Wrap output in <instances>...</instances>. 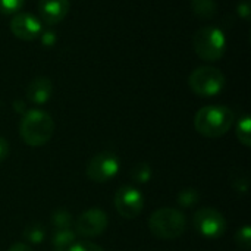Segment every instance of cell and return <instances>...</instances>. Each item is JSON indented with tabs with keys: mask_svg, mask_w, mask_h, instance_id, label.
I'll return each instance as SVG.
<instances>
[{
	"mask_svg": "<svg viewBox=\"0 0 251 251\" xmlns=\"http://www.w3.org/2000/svg\"><path fill=\"white\" fill-rule=\"evenodd\" d=\"M234 119V112L225 106H204L194 116V128L203 137L219 138L231 129Z\"/></svg>",
	"mask_w": 251,
	"mask_h": 251,
	"instance_id": "obj_1",
	"label": "cell"
},
{
	"mask_svg": "<svg viewBox=\"0 0 251 251\" xmlns=\"http://www.w3.org/2000/svg\"><path fill=\"white\" fill-rule=\"evenodd\" d=\"M54 132L53 118L40 109H31L24 113L19 124V134L25 144L31 147H41L47 144Z\"/></svg>",
	"mask_w": 251,
	"mask_h": 251,
	"instance_id": "obj_2",
	"label": "cell"
},
{
	"mask_svg": "<svg viewBox=\"0 0 251 251\" xmlns=\"http://www.w3.org/2000/svg\"><path fill=\"white\" fill-rule=\"evenodd\" d=\"M149 229L159 240H176L187 229V221L182 212L163 207L149 218Z\"/></svg>",
	"mask_w": 251,
	"mask_h": 251,
	"instance_id": "obj_3",
	"label": "cell"
},
{
	"mask_svg": "<svg viewBox=\"0 0 251 251\" xmlns=\"http://www.w3.org/2000/svg\"><path fill=\"white\" fill-rule=\"evenodd\" d=\"M193 47L197 56L207 62L219 60L226 50V37L216 26H203L193 37Z\"/></svg>",
	"mask_w": 251,
	"mask_h": 251,
	"instance_id": "obj_4",
	"label": "cell"
},
{
	"mask_svg": "<svg viewBox=\"0 0 251 251\" xmlns=\"http://www.w3.org/2000/svg\"><path fill=\"white\" fill-rule=\"evenodd\" d=\"M225 75L213 66H200L188 76V85L197 96L213 97L225 88Z\"/></svg>",
	"mask_w": 251,
	"mask_h": 251,
	"instance_id": "obj_5",
	"label": "cell"
},
{
	"mask_svg": "<svg viewBox=\"0 0 251 251\" xmlns=\"http://www.w3.org/2000/svg\"><path fill=\"white\" fill-rule=\"evenodd\" d=\"M193 225L201 237L209 240H218L226 231V219L221 212L212 207L197 210L193 218Z\"/></svg>",
	"mask_w": 251,
	"mask_h": 251,
	"instance_id": "obj_6",
	"label": "cell"
},
{
	"mask_svg": "<svg viewBox=\"0 0 251 251\" xmlns=\"http://www.w3.org/2000/svg\"><path fill=\"white\" fill-rule=\"evenodd\" d=\"M119 168H121L119 157L115 153L103 151L90 159V162L87 163L85 174L93 182L104 184L118 175Z\"/></svg>",
	"mask_w": 251,
	"mask_h": 251,
	"instance_id": "obj_7",
	"label": "cell"
},
{
	"mask_svg": "<svg viewBox=\"0 0 251 251\" xmlns=\"http://www.w3.org/2000/svg\"><path fill=\"white\" fill-rule=\"evenodd\" d=\"M115 207L122 218L134 219L144 209V196L135 187L124 185L115 194Z\"/></svg>",
	"mask_w": 251,
	"mask_h": 251,
	"instance_id": "obj_8",
	"label": "cell"
},
{
	"mask_svg": "<svg viewBox=\"0 0 251 251\" xmlns=\"http://www.w3.org/2000/svg\"><path fill=\"white\" fill-rule=\"evenodd\" d=\"M109 225L107 215L100 209H90L82 212L75 221V229L81 237L94 238L101 235Z\"/></svg>",
	"mask_w": 251,
	"mask_h": 251,
	"instance_id": "obj_9",
	"label": "cell"
},
{
	"mask_svg": "<svg viewBox=\"0 0 251 251\" xmlns=\"http://www.w3.org/2000/svg\"><path fill=\"white\" fill-rule=\"evenodd\" d=\"M41 22L37 16L25 12L15 13L10 21V31L12 34L22 40V41H32L40 37L41 34Z\"/></svg>",
	"mask_w": 251,
	"mask_h": 251,
	"instance_id": "obj_10",
	"label": "cell"
},
{
	"mask_svg": "<svg viewBox=\"0 0 251 251\" xmlns=\"http://www.w3.org/2000/svg\"><path fill=\"white\" fill-rule=\"evenodd\" d=\"M69 0H40L38 1V13L40 18L49 24L54 25L65 19L69 12Z\"/></svg>",
	"mask_w": 251,
	"mask_h": 251,
	"instance_id": "obj_11",
	"label": "cell"
},
{
	"mask_svg": "<svg viewBox=\"0 0 251 251\" xmlns=\"http://www.w3.org/2000/svg\"><path fill=\"white\" fill-rule=\"evenodd\" d=\"M53 93V84L46 76H38L32 79L26 87V97L34 104H44L49 101Z\"/></svg>",
	"mask_w": 251,
	"mask_h": 251,
	"instance_id": "obj_12",
	"label": "cell"
},
{
	"mask_svg": "<svg viewBox=\"0 0 251 251\" xmlns=\"http://www.w3.org/2000/svg\"><path fill=\"white\" fill-rule=\"evenodd\" d=\"M75 241L76 235L72 229H57L51 238V247L53 251H69Z\"/></svg>",
	"mask_w": 251,
	"mask_h": 251,
	"instance_id": "obj_13",
	"label": "cell"
},
{
	"mask_svg": "<svg viewBox=\"0 0 251 251\" xmlns=\"http://www.w3.org/2000/svg\"><path fill=\"white\" fill-rule=\"evenodd\" d=\"M216 1L215 0H191L193 12L201 19H210L216 13Z\"/></svg>",
	"mask_w": 251,
	"mask_h": 251,
	"instance_id": "obj_14",
	"label": "cell"
},
{
	"mask_svg": "<svg viewBox=\"0 0 251 251\" xmlns=\"http://www.w3.org/2000/svg\"><path fill=\"white\" fill-rule=\"evenodd\" d=\"M237 138L246 147L251 146V119L249 115H244L237 124Z\"/></svg>",
	"mask_w": 251,
	"mask_h": 251,
	"instance_id": "obj_15",
	"label": "cell"
},
{
	"mask_svg": "<svg viewBox=\"0 0 251 251\" xmlns=\"http://www.w3.org/2000/svg\"><path fill=\"white\" fill-rule=\"evenodd\" d=\"M153 176V171L149 163H138L137 166L132 168L131 171V178L137 184H147Z\"/></svg>",
	"mask_w": 251,
	"mask_h": 251,
	"instance_id": "obj_16",
	"label": "cell"
},
{
	"mask_svg": "<svg viewBox=\"0 0 251 251\" xmlns=\"http://www.w3.org/2000/svg\"><path fill=\"white\" fill-rule=\"evenodd\" d=\"M51 224L56 231L57 229H71V226L74 225V219L69 212L59 209L51 215Z\"/></svg>",
	"mask_w": 251,
	"mask_h": 251,
	"instance_id": "obj_17",
	"label": "cell"
},
{
	"mask_svg": "<svg viewBox=\"0 0 251 251\" xmlns=\"http://www.w3.org/2000/svg\"><path fill=\"white\" fill-rule=\"evenodd\" d=\"M200 200V196L196 190L193 188H187V190H182L178 197H176V201L181 207H185V209H190V207H194Z\"/></svg>",
	"mask_w": 251,
	"mask_h": 251,
	"instance_id": "obj_18",
	"label": "cell"
},
{
	"mask_svg": "<svg viewBox=\"0 0 251 251\" xmlns=\"http://www.w3.org/2000/svg\"><path fill=\"white\" fill-rule=\"evenodd\" d=\"M46 237V232H44V228L41 225H29L25 228L24 231V238L28 241V243H32V244H38L44 240Z\"/></svg>",
	"mask_w": 251,
	"mask_h": 251,
	"instance_id": "obj_19",
	"label": "cell"
},
{
	"mask_svg": "<svg viewBox=\"0 0 251 251\" xmlns=\"http://www.w3.org/2000/svg\"><path fill=\"white\" fill-rule=\"evenodd\" d=\"M25 0H0V13L3 15H12L18 13V10L22 9Z\"/></svg>",
	"mask_w": 251,
	"mask_h": 251,
	"instance_id": "obj_20",
	"label": "cell"
},
{
	"mask_svg": "<svg viewBox=\"0 0 251 251\" xmlns=\"http://www.w3.org/2000/svg\"><path fill=\"white\" fill-rule=\"evenodd\" d=\"M235 241L237 244L244 249V250H249L251 246V229L249 225H244L243 228H240V231H237L235 234Z\"/></svg>",
	"mask_w": 251,
	"mask_h": 251,
	"instance_id": "obj_21",
	"label": "cell"
},
{
	"mask_svg": "<svg viewBox=\"0 0 251 251\" xmlns=\"http://www.w3.org/2000/svg\"><path fill=\"white\" fill-rule=\"evenodd\" d=\"M69 251H104L100 246L88 241V240H81V241H75V244L71 247Z\"/></svg>",
	"mask_w": 251,
	"mask_h": 251,
	"instance_id": "obj_22",
	"label": "cell"
},
{
	"mask_svg": "<svg viewBox=\"0 0 251 251\" xmlns=\"http://www.w3.org/2000/svg\"><path fill=\"white\" fill-rule=\"evenodd\" d=\"M9 154V143L3 137H0V163L7 157Z\"/></svg>",
	"mask_w": 251,
	"mask_h": 251,
	"instance_id": "obj_23",
	"label": "cell"
},
{
	"mask_svg": "<svg viewBox=\"0 0 251 251\" xmlns=\"http://www.w3.org/2000/svg\"><path fill=\"white\" fill-rule=\"evenodd\" d=\"M7 251H34L28 244H25V243H15V244H12L10 246V249Z\"/></svg>",
	"mask_w": 251,
	"mask_h": 251,
	"instance_id": "obj_24",
	"label": "cell"
},
{
	"mask_svg": "<svg viewBox=\"0 0 251 251\" xmlns=\"http://www.w3.org/2000/svg\"><path fill=\"white\" fill-rule=\"evenodd\" d=\"M238 13H241L243 18H249V15H250V4L249 3L238 4Z\"/></svg>",
	"mask_w": 251,
	"mask_h": 251,
	"instance_id": "obj_25",
	"label": "cell"
}]
</instances>
